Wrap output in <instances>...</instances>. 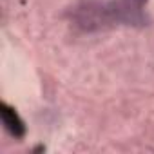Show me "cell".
I'll return each instance as SVG.
<instances>
[{"mask_svg": "<svg viewBox=\"0 0 154 154\" xmlns=\"http://www.w3.org/2000/svg\"><path fill=\"white\" fill-rule=\"evenodd\" d=\"M0 118H2L4 129L15 138V140H22L27 132L26 122L22 120V116L18 114V111L9 105L8 102H0Z\"/></svg>", "mask_w": 154, "mask_h": 154, "instance_id": "6da1fadb", "label": "cell"}, {"mask_svg": "<svg viewBox=\"0 0 154 154\" xmlns=\"http://www.w3.org/2000/svg\"><path fill=\"white\" fill-rule=\"evenodd\" d=\"M136 2H145V0H136Z\"/></svg>", "mask_w": 154, "mask_h": 154, "instance_id": "7a4b0ae2", "label": "cell"}]
</instances>
